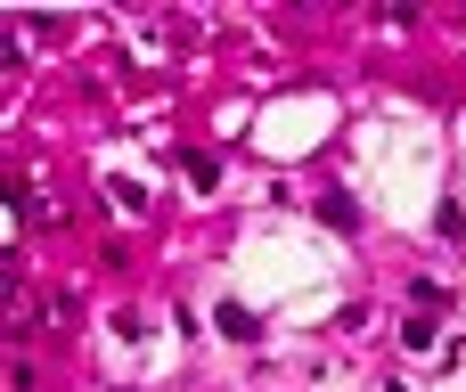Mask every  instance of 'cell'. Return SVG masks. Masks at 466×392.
<instances>
[{"mask_svg": "<svg viewBox=\"0 0 466 392\" xmlns=\"http://www.w3.org/2000/svg\"><path fill=\"white\" fill-rule=\"evenodd\" d=\"M213 327H221V336H229V344H254V336H262V327H254V311H246V303H221V311H213Z\"/></svg>", "mask_w": 466, "mask_h": 392, "instance_id": "cell-1", "label": "cell"}, {"mask_svg": "<svg viewBox=\"0 0 466 392\" xmlns=\"http://www.w3.org/2000/svg\"><path fill=\"white\" fill-rule=\"evenodd\" d=\"M319 221H328V229H360V205H352L344 188H328V196H319Z\"/></svg>", "mask_w": 466, "mask_h": 392, "instance_id": "cell-2", "label": "cell"}, {"mask_svg": "<svg viewBox=\"0 0 466 392\" xmlns=\"http://www.w3.org/2000/svg\"><path fill=\"white\" fill-rule=\"evenodd\" d=\"M180 172H188L197 188H213V180H221V156H205V147H180Z\"/></svg>", "mask_w": 466, "mask_h": 392, "instance_id": "cell-3", "label": "cell"}, {"mask_svg": "<svg viewBox=\"0 0 466 392\" xmlns=\"http://www.w3.org/2000/svg\"><path fill=\"white\" fill-rule=\"evenodd\" d=\"M401 344L410 352H434V319H401Z\"/></svg>", "mask_w": 466, "mask_h": 392, "instance_id": "cell-4", "label": "cell"}]
</instances>
